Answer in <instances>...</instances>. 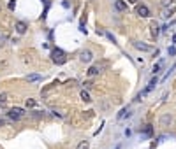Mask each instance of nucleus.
Returning <instances> with one entry per match:
<instances>
[{"mask_svg":"<svg viewBox=\"0 0 176 149\" xmlns=\"http://www.w3.org/2000/svg\"><path fill=\"white\" fill-rule=\"evenodd\" d=\"M51 60H53V63H56V65H64L65 62H67V56H65V53L62 51V49H53L51 51Z\"/></svg>","mask_w":176,"mask_h":149,"instance_id":"1","label":"nucleus"},{"mask_svg":"<svg viewBox=\"0 0 176 149\" xmlns=\"http://www.w3.org/2000/svg\"><path fill=\"white\" fill-rule=\"evenodd\" d=\"M157 84H159V79H157V77H153L151 81L148 83V86H146V88H144L143 91H141V93L137 95V100H143V98L146 96V95H148V93L151 91V89H155V86H157Z\"/></svg>","mask_w":176,"mask_h":149,"instance_id":"2","label":"nucleus"},{"mask_svg":"<svg viewBox=\"0 0 176 149\" xmlns=\"http://www.w3.org/2000/svg\"><path fill=\"white\" fill-rule=\"evenodd\" d=\"M7 116L11 117V119H14V121H16V119H19V117H23V116H25V111H23L21 107H13V109H9Z\"/></svg>","mask_w":176,"mask_h":149,"instance_id":"3","label":"nucleus"},{"mask_svg":"<svg viewBox=\"0 0 176 149\" xmlns=\"http://www.w3.org/2000/svg\"><path fill=\"white\" fill-rule=\"evenodd\" d=\"M92 58H94V53L88 51V49H85V51H81V53H79V60H81L83 63H90V62H92Z\"/></svg>","mask_w":176,"mask_h":149,"instance_id":"4","label":"nucleus"},{"mask_svg":"<svg viewBox=\"0 0 176 149\" xmlns=\"http://www.w3.org/2000/svg\"><path fill=\"white\" fill-rule=\"evenodd\" d=\"M136 12H137L141 18H148V16H150V9H148L146 5H143V4H141V5H137Z\"/></svg>","mask_w":176,"mask_h":149,"instance_id":"5","label":"nucleus"},{"mask_svg":"<svg viewBox=\"0 0 176 149\" xmlns=\"http://www.w3.org/2000/svg\"><path fill=\"white\" fill-rule=\"evenodd\" d=\"M132 44H134V47H136V49H139V51H153V49H151V46H148V44H143V42H139V41H134Z\"/></svg>","mask_w":176,"mask_h":149,"instance_id":"6","label":"nucleus"},{"mask_svg":"<svg viewBox=\"0 0 176 149\" xmlns=\"http://www.w3.org/2000/svg\"><path fill=\"white\" fill-rule=\"evenodd\" d=\"M14 26H16V32H18V33H21V35L27 32V28H28L25 21H16V25H14Z\"/></svg>","mask_w":176,"mask_h":149,"instance_id":"7","label":"nucleus"},{"mask_svg":"<svg viewBox=\"0 0 176 149\" xmlns=\"http://www.w3.org/2000/svg\"><path fill=\"white\" fill-rule=\"evenodd\" d=\"M43 79V75H39V74H30V75H27V81L28 83H37V81H41Z\"/></svg>","mask_w":176,"mask_h":149,"instance_id":"8","label":"nucleus"},{"mask_svg":"<svg viewBox=\"0 0 176 149\" xmlns=\"http://www.w3.org/2000/svg\"><path fill=\"white\" fill-rule=\"evenodd\" d=\"M115 7H116V11H125L127 4L123 2V0H115Z\"/></svg>","mask_w":176,"mask_h":149,"instance_id":"9","label":"nucleus"},{"mask_svg":"<svg viewBox=\"0 0 176 149\" xmlns=\"http://www.w3.org/2000/svg\"><path fill=\"white\" fill-rule=\"evenodd\" d=\"M171 121H173V117H171L169 114H164V116L160 117V125H162V126H167Z\"/></svg>","mask_w":176,"mask_h":149,"instance_id":"10","label":"nucleus"},{"mask_svg":"<svg viewBox=\"0 0 176 149\" xmlns=\"http://www.w3.org/2000/svg\"><path fill=\"white\" fill-rule=\"evenodd\" d=\"M99 72H100V65H94L88 68V75H97Z\"/></svg>","mask_w":176,"mask_h":149,"instance_id":"11","label":"nucleus"},{"mask_svg":"<svg viewBox=\"0 0 176 149\" xmlns=\"http://www.w3.org/2000/svg\"><path fill=\"white\" fill-rule=\"evenodd\" d=\"M150 28H151V35H153V37H157V35H159V32H160V30H159V25L153 21V23L150 25Z\"/></svg>","mask_w":176,"mask_h":149,"instance_id":"12","label":"nucleus"},{"mask_svg":"<svg viewBox=\"0 0 176 149\" xmlns=\"http://www.w3.org/2000/svg\"><path fill=\"white\" fill-rule=\"evenodd\" d=\"M79 96H81V100H83V102H92V98H90L88 91H85V89H83V91L79 93Z\"/></svg>","mask_w":176,"mask_h":149,"instance_id":"13","label":"nucleus"},{"mask_svg":"<svg viewBox=\"0 0 176 149\" xmlns=\"http://www.w3.org/2000/svg\"><path fill=\"white\" fill-rule=\"evenodd\" d=\"M125 116L129 117V116H130V112L127 111V109H122V111L118 112V116H116V119H123V117H125Z\"/></svg>","mask_w":176,"mask_h":149,"instance_id":"14","label":"nucleus"},{"mask_svg":"<svg viewBox=\"0 0 176 149\" xmlns=\"http://www.w3.org/2000/svg\"><path fill=\"white\" fill-rule=\"evenodd\" d=\"M173 2H174V0H160V5H162L164 9H167V7L173 5Z\"/></svg>","mask_w":176,"mask_h":149,"instance_id":"15","label":"nucleus"},{"mask_svg":"<svg viewBox=\"0 0 176 149\" xmlns=\"http://www.w3.org/2000/svg\"><path fill=\"white\" fill-rule=\"evenodd\" d=\"M7 100H9V95H7V93H2V95H0V105H5Z\"/></svg>","mask_w":176,"mask_h":149,"instance_id":"16","label":"nucleus"},{"mask_svg":"<svg viewBox=\"0 0 176 149\" xmlns=\"http://www.w3.org/2000/svg\"><path fill=\"white\" fill-rule=\"evenodd\" d=\"M160 68H162V62L155 63V65H153V74H159V72H160Z\"/></svg>","mask_w":176,"mask_h":149,"instance_id":"17","label":"nucleus"},{"mask_svg":"<svg viewBox=\"0 0 176 149\" xmlns=\"http://www.w3.org/2000/svg\"><path fill=\"white\" fill-rule=\"evenodd\" d=\"M76 149H88V142H86V140H83V142H79Z\"/></svg>","mask_w":176,"mask_h":149,"instance_id":"18","label":"nucleus"},{"mask_svg":"<svg viewBox=\"0 0 176 149\" xmlns=\"http://www.w3.org/2000/svg\"><path fill=\"white\" fill-rule=\"evenodd\" d=\"M162 16H164V18H169V16H173V9H164Z\"/></svg>","mask_w":176,"mask_h":149,"instance_id":"19","label":"nucleus"},{"mask_svg":"<svg viewBox=\"0 0 176 149\" xmlns=\"http://www.w3.org/2000/svg\"><path fill=\"white\" fill-rule=\"evenodd\" d=\"M27 107H35V100H32V98L27 100Z\"/></svg>","mask_w":176,"mask_h":149,"instance_id":"20","label":"nucleus"},{"mask_svg":"<svg viewBox=\"0 0 176 149\" xmlns=\"http://www.w3.org/2000/svg\"><path fill=\"white\" fill-rule=\"evenodd\" d=\"M167 53H169V54H176V47H174V46H173V47H169V49H167Z\"/></svg>","mask_w":176,"mask_h":149,"instance_id":"21","label":"nucleus"},{"mask_svg":"<svg viewBox=\"0 0 176 149\" xmlns=\"http://www.w3.org/2000/svg\"><path fill=\"white\" fill-rule=\"evenodd\" d=\"M34 116H35V117H43V116H44V112H41V111H35V112H34Z\"/></svg>","mask_w":176,"mask_h":149,"instance_id":"22","label":"nucleus"},{"mask_svg":"<svg viewBox=\"0 0 176 149\" xmlns=\"http://www.w3.org/2000/svg\"><path fill=\"white\" fill-rule=\"evenodd\" d=\"M9 9H16V2H14V0H11V2H9Z\"/></svg>","mask_w":176,"mask_h":149,"instance_id":"23","label":"nucleus"},{"mask_svg":"<svg viewBox=\"0 0 176 149\" xmlns=\"http://www.w3.org/2000/svg\"><path fill=\"white\" fill-rule=\"evenodd\" d=\"M83 84H85V88H92V84H94V83H92V81H85Z\"/></svg>","mask_w":176,"mask_h":149,"instance_id":"24","label":"nucleus"},{"mask_svg":"<svg viewBox=\"0 0 176 149\" xmlns=\"http://www.w3.org/2000/svg\"><path fill=\"white\" fill-rule=\"evenodd\" d=\"M129 2H130V4H137V0H129Z\"/></svg>","mask_w":176,"mask_h":149,"instance_id":"25","label":"nucleus"},{"mask_svg":"<svg viewBox=\"0 0 176 149\" xmlns=\"http://www.w3.org/2000/svg\"><path fill=\"white\" fill-rule=\"evenodd\" d=\"M173 42H174V44H176V35H174V37H173Z\"/></svg>","mask_w":176,"mask_h":149,"instance_id":"26","label":"nucleus"},{"mask_svg":"<svg viewBox=\"0 0 176 149\" xmlns=\"http://www.w3.org/2000/svg\"><path fill=\"white\" fill-rule=\"evenodd\" d=\"M115 149H120V146H116V147H115Z\"/></svg>","mask_w":176,"mask_h":149,"instance_id":"27","label":"nucleus"}]
</instances>
